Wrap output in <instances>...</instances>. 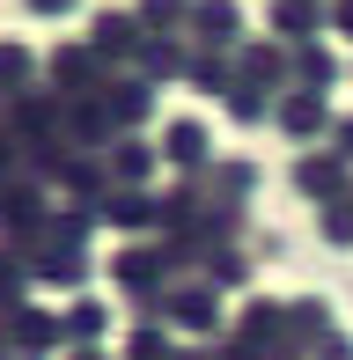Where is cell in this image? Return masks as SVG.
Wrapping results in <instances>:
<instances>
[{"label": "cell", "instance_id": "obj_1", "mask_svg": "<svg viewBox=\"0 0 353 360\" xmlns=\"http://www.w3.org/2000/svg\"><path fill=\"white\" fill-rule=\"evenodd\" d=\"M280 125L302 140V133H324V125H331V110L316 103V96H287V103H280Z\"/></svg>", "mask_w": 353, "mask_h": 360}, {"label": "cell", "instance_id": "obj_2", "mask_svg": "<svg viewBox=\"0 0 353 360\" xmlns=\"http://www.w3.org/2000/svg\"><path fill=\"white\" fill-rule=\"evenodd\" d=\"M295 184H302V191H316V199H331V191L346 184V155H324V162H302V169H295Z\"/></svg>", "mask_w": 353, "mask_h": 360}, {"label": "cell", "instance_id": "obj_3", "mask_svg": "<svg viewBox=\"0 0 353 360\" xmlns=\"http://www.w3.org/2000/svg\"><path fill=\"white\" fill-rule=\"evenodd\" d=\"M169 162L176 169H199L206 162V125H169Z\"/></svg>", "mask_w": 353, "mask_h": 360}, {"label": "cell", "instance_id": "obj_4", "mask_svg": "<svg viewBox=\"0 0 353 360\" xmlns=\"http://www.w3.org/2000/svg\"><path fill=\"white\" fill-rule=\"evenodd\" d=\"M199 30H206V44H229L236 37V8H229V0H206V8H199Z\"/></svg>", "mask_w": 353, "mask_h": 360}, {"label": "cell", "instance_id": "obj_5", "mask_svg": "<svg viewBox=\"0 0 353 360\" xmlns=\"http://www.w3.org/2000/svg\"><path fill=\"white\" fill-rule=\"evenodd\" d=\"M272 22H280V37H309V30H316V8H309V0H280Z\"/></svg>", "mask_w": 353, "mask_h": 360}, {"label": "cell", "instance_id": "obj_6", "mask_svg": "<svg viewBox=\"0 0 353 360\" xmlns=\"http://www.w3.org/2000/svg\"><path fill=\"white\" fill-rule=\"evenodd\" d=\"M96 44H103V52H133V44H140V30L125 22V15H103V22H96Z\"/></svg>", "mask_w": 353, "mask_h": 360}, {"label": "cell", "instance_id": "obj_7", "mask_svg": "<svg viewBox=\"0 0 353 360\" xmlns=\"http://www.w3.org/2000/svg\"><path fill=\"white\" fill-rule=\"evenodd\" d=\"M287 323H295V338L309 346V338H331L324 331V302H302V309H287Z\"/></svg>", "mask_w": 353, "mask_h": 360}, {"label": "cell", "instance_id": "obj_8", "mask_svg": "<svg viewBox=\"0 0 353 360\" xmlns=\"http://www.w3.org/2000/svg\"><path fill=\"white\" fill-rule=\"evenodd\" d=\"M229 118H236V125H258V118H265L258 89H243V81H236V89H229Z\"/></svg>", "mask_w": 353, "mask_h": 360}, {"label": "cell", "instance_id": "obj_9", "mask_svg": "<svg viewBox=\"0 0 353 360\" xmlns=\"http://www.w3.org/2000/svg\"><path fill=\"white\" fill-rule=\"evenodd\" d=\"M324 236H331V243H353V199H339V206L324 214Z\"/></svg>", "mask_w": 353, "mask_h": 360}, {"label": "cell", "instance_id": "obj_10", "mask_svg": "<svg viewBox=\"0 0 353 360\" xmlns=\"http://www.w3.org/2000/svg\"><path fill=\"white\" fill-rule=\"evenodd\" d=\"M295 74H309V81H331V59L309 44V52H295Z\"/></svg>", "mask_w": 353, "mask_h": 360}, {"label": "cell", "instance_id": "obj_11", "mask_svg": "<svg viewBox=\"0 0 353 360\" xmlns=\"http://www.w3.org/2000/svg\"><path fill=\"white\" fill-rule=\"evenodd\" d=\"M103 331V309H74V338H96Z\"/></svg>", "mask_w": 353, "mask_h": 360}, {"label": "cell", "instance_id": "obj_12", "mask_svg": "<svg viewBox=\"0 0 353 360\" xmlns=\"http://www.w3.org/2000/svg\"><path fill=\"white\" fill-rule=\"evenodd\" d=\"M184 15V0H148V22H176Z\"/></svg>", "mask_w": 353, "mask_h": 360}, {"label": "cell", "instance_id": "obj_13", "mask_svg": "<svg viewBox=\"0 0 353 360\" xmlns=\"http://www.w3.org/2000/svg\"><path fill=\"white\" fill-rule=\"evenodd\" d=\"M331 133H339V147H346V162H353V118H331Z\"/></svg>", "mask_w": 353, "mask_h": 360}, {"label": "cell", "instance_id": "obj_14", "mask_svg": "<svg viewBox=\"0 0 353 360\" xmlns=\"http://www.w3.org/2000/svg\"><path fill=\"white\" fill-rule=\"evenodd\" d=\"M324 360H353V346H346V338H331V346H324Z\"/></svg>", "mask_w": 353, "mask_h": 360}, {"label": "cell", "instance_id": "obj_15", "mask_svg": "<svg viewBox=\"0 0 353 360\" xmlns=\"http://www.w3.org/2000/svg\"><path fill=\"white\" fill-rule=\"evenodd\" d=\"M339 30H353V0H339Z\"/></svg>", "mask_w": 353, "mask_h": 360}]
</instances>
